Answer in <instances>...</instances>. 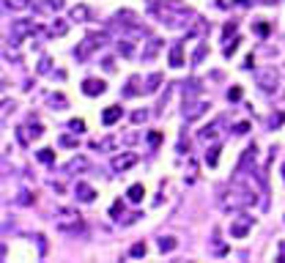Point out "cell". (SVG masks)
Listing matches in <instances>:
<instances>
[{"label": "cell", "instance_id": "1", "mask_svg": "<svg viewBox=\"0 0 285 263\" xmlns=\"http://www.w3.org/2000/svg\"><path fill=\"white\" fill-rule=\"evenodd\" d=\"M55 228H58V233H66V236H80L85 230V222L83 216H80V211L74 209H58L55 211Z\"/></svg>", "mask_w": 285, "mask_h": 263}, {"label": "cell", "instance_id": "2", "mask_svg": "<svg viewBox=\"0 0 285 263\" xmlns=\"http://www.w3.org/2000/svg\"><path fill=\"white\" fill-rule=\"evenodd\" d=\"M255 203V195H252V189H247V187H233L231 192L222 198V206H225L228 211H244L247 206H252Z\"/></svg>", "mask_w": 285, "mask_h": 263}, {"label": "cell", "instance_id": "3", "mask_svg": "<svg viewBox=\"0 0 285 263\" xmlns=\"http://www.w3.org/2000/svg\"><path fill=\"white\" fill-rule=\"evenodd\" d=\"M104 44H107V33H88L77 47H74V58H77V60H88L91 55H94L99 47H104Z\"/></svg>", "mask_w": 285, "mask_h": 263}, {"label": "cell", "instance_id": "4", "mask_svg": "<svg viewBox=\"0 0 285 263\" xmlns=\"http://www.w3.org/2000/svg\"><path fill=\"white\" fill-rule=\"evenodd\" d=\"M255 82H258V88H261L263 94H272V91H277V85H280L277 69H258V71H255Z\"/></svg>", "mask_w": 285, "mask_h": 263}, {"label": "cell", "instance_id": "5", "mask_svg": "<svg viewBox=\"0 0 285 263\" xmlns=\"http://www.w3.org/2000/svg\"><path fill=\"white\" fill-rule=\"evenodd\" d=\"M36 22L33 19H14V25H11V33H8V41L11 44H19V41L25 39V36H30V33H36Z\"/></svg>", "mask_w": 285, "mask_h": 263}, {"label": "cell", "instance_id": "6", "mask_svg": "<svg viewBox=\"0 0 285 263\" xmlns=\"http://www.w3.org/2000/svg\"><path fill=\"white\" fill-rule=\"evenodd\" d=\"M249 228H252V216L236 211V216H233V222H231V236L233 239H244L249 233Z\"/></svg>", "mask_w": 285, "mask_h": 263}, {"label": "cell", "instance_id": "7", "mask_svg": "<svg viewBox=\"0 0 285 263\" xmlns=\"http://www.w3.org/2000/svg\"><path fill=\"white\" fill-rule=\"evenodd\" d=\"M208 107H211L208 102H192V105L184 107V118H187V121H197L200 115H206V112H208Z\"/></svg>", "mask_w": 285, "mask_h": 263}, {"label": "cell", "instance_id": "8", "mask_svg": "<svg viewBox=\"0 0 285 263\" xmlns=\"http://www.w3.org/2000/svg\"><path fill=\"white\" fill-rule=\"evenodd\" d=\"M74 198H77L80 203H94V200H96V189L91 187V184H85V181H77V187H74Z\"/></svg>", "mask_w": 285, "mask_h": 263}, {"label": "cell", "instance_id": "9", "mask_svg": "<svg viewBox=\"0 0 285 263\" xmlns=\"http://www.w3.org/2000/svg\"><path fill=\"white\" fill-rule=\"evenodd\" d=\"M135 162H137V157H135L132 151L118 154V157H113V170H115V173H124V170H129Z\"/></svg>", "mask_w": 285, "mask_h": 263}, {"label": "cell", "instance_id": "10", "mask_svg": "<svg viewBox=\"0 0 285 263\" xmlns=\"http://www.w3.org/2000/svg\"><path fill=\"white\" fill-rule=\"evenodd\" d=\"M107 91V85L101 80H85L83 82V94L85 96H101Z\"/></svg>", "mask_w": 285, "mask_h": 263}, {"label": "cell", "instance_id": "11", "mask_svg": "<svg viewBox=\"0 0 285 263\" xmlns=\"http://www.w3.org/2000/svg\"><path fill=\"white\" fill-rule=\"evenodd\" d=\"M121 115H124V107H107V110L101 112V123H104V126H113V123L121 121Z\"/></svg>", "mask_w": 285, "mask_h": 263}, {"label": "cell", "instance_id": "12", "mask_svg": "<svg viewBox=\"0 0 285 263\" xmlns=\"http://www.w3.org/2000/svg\"><path fill=\"white\" fill-rule=\"evenodd\" d=\"M255 151L258 148L255 146H249V148H244V154H241V159H238V167H236V173H244V170L249 167V164L255 162Z\"/></svg>", "mask_w": 285, "mask_h": 263}, {"label": "cell", "instance_id": "13", "mask_svg": "<svg viewBox=\"0 0 285 263\" xmlns=\"http://www.w3.org/2000/svg\"><path fill=\"white\" fill-rule=\"evenodd\" d=\"M159 50H162V39H151V41H145V47H142V60H154Z\"/></svg>", "mask_w": 285, "mask_h": 263}, {"label": "cell", "instance_id": "14", "mask_svg": "<svg viewBox=\"0 0 285 263\" xmlns=\"http://www.w3.org/2000/svg\"><path fill=\"white\" fill-rule=\"evenodd\" d=\"M167 58H170V66H176V69L178 66H184V44H173Z\"/></svg>", "mask_w": 285, "mask_h": 263}, {"label": "cell", "instance_id": "15", "mask_svg": "<svg viewBox=\"0 0 285 263\" xmlns=\"http://www.w3.org/2000/svg\"><path fill=\"white\" fill-rule=\"evenodd\" d=\"M69 17L74 19V22H85V19L91 17V8H88V6H74V8L69 11Z\"/></svg>", "mask_w": 285, "mask_h": 263}, {"label": "cell", "instance_id": "16", "mask_svg": "<svg viewBox=\"0 0 285 263\" xmlns=\"http://www.w3.org/2000/svg\"><path fill=\"white\" fill-rule=\"evenodd\" d=\"M159 82H162V74L159 71H154V74H148V80H145V94H154V91H159Z\"/></svg>", "mask_w": 285, "mask_h": 263}, {"label": "cell", "instance_id": "17", "mask_svg": "<svg viewBox=\"0 0 285 263\" xmlns=\"http://www.w3.org/2000/svg\"><path fill=\"white\" fill-rule=\"evenodd\" d=\"M77 170H88V159L85 157H74L66 164V173H77Z\"/></svg>", "mask_w": 285, "mask_h": 263}, {"label": "cell", "instance_id": "18", "mask_svg": "<svg viewBox=\"0 0 285 263\" xmlns=\"http://www.w3.org/2000/svg\"><path fill=\"white\" fill-rule=\"evenodd\" d=\"M126 198H129L132 203H140V200L145 198V189H142V184H132L129 192H126Z\"/></svg>", "mask_w": 285, "mask_h": 263}, {"label": "cell", "instance_id": "19", "mask_svg": "<svg viewBox=\"0 0 285 263\" xmlns=\"http://www.w3.org/2000/svg\"><path fill=\"white\" fill-rule=\"evenodd\" d=\"M220 123H222V118H220V121H214V123H208V126L200 132V140H214L217 132H220Z\"/></svg>", "mask_w": 285, "mask_h": 263}, {"label": "cell", "instance_id": "20", "mask_svg": "<svg viewBox=\"0 0 285 263\" xmlns=\"http://www.w3.org/2000/svg\"><path fill=\"white\" fill-rule=\"evenodd\" d=\"M33 0H3V6L11 8V11H22V8H28Z\"/></svg>", "mask_w": 285, "mask_h": 263}, {"label": "cell", "instance_id": "21", "mask_svg": "<svg viewBox=\"0 0 285 263\" xmlns=\"http://www.w3.org/2000/svg\"><path fill=\"white\" fill-rule=\"evenodd\" d=\"M49 33H52V36H66V33H69V22H63V19H55L52 28H49Z\"/></svg>", "mask_w": 285, "mask_h": 263}, {"label": "cell", "instance_id": "22", "mask_svg": "<svg viewBox=\"0 0 285 263\" xmlns=\"http://www.w3.org/2000/svg\"><path fill=\"white\" fill-rule=\"evenodd\" d=\"M217 162H220V146L208 148V154H206V164H208V167H214Z\"/></svg>", "mask_w": 285, "mask_h": 263}, {"label": "cell", "instance_id": "23", "mask_svg": "<svg viewBox=\"0 0 285 263\" xmlns=\"http://www.w3.org/2000/svg\"><path fill=\"white\" fill-rule=\"evenodd\" d=\"M173 250H176V239H173V236L159 239V252H173Z\"/></svg>", "mask_w": 285, "mask_h": 263}, {"label": "cell", "instance_id": "24", "mask_svg": "<svg viewBox=\"0 0 285 263\" xmlns=\"http://www.w3.org/2000/svg\"><path fill=\"white\" fill-rule=\"evenodd\" d=\"M148 252V247H145V241H137V244H132V250H129V255L132 258H142Z\"/></svg>", "mask_w": 285, "mask_h": 263}, {"label": "cell", "instance_id": "25", "mask_svg": "<svg viewBox=\"0 0 285 263\" xmlns=\"http://www.w3.org/2000/svg\"><path fill=\"white\" fill-rule=\"evenodd\" d=\"M197 91H200V82H197V80H187L184 82V94L187 96H195Z\"/></svg>", "mask_w": 285, "mask_h": 263}, {"label": "cell", "instance_id": "26", "mask_svg": "<svg viewBox=\"0 0 285 263\" xmlns=\"http://www.w3.org/2000/svg\"><path fill=\"white\" fill-rule=\"evenodd\" d=\"M36 157H39V162H44V164H52L55 154L49 151V148H42V151H36Z\"/></svg>", "mask_w": 285, "mask_h": 263}, {"label": "cell", "instance_id": "27", "mask_svg": "<svg viewBox=\"0 0 285 263\" xmlns=\"http://www.w3.org/2000/svg\"><path fill=\"white\" fill-rule=\"evenodd\" d=\"M118 53H121V55H126V58H129V55L135 53V47H132V41H129V39H121V44H118Z\"/></svg>", "mask_w": 285, "mask_h": 263}, {"label": "cell", "instance_id": "28", "mask_svg": "<svg viewBox=\"0 0 285 263\" xmlns=\"http://www.w3.org/2000/svg\"><path fill=\"white\" fill-rule=\"evenodd\" d=\"M115 137H104V140H99L96 143V148H99V151H110V148H115Z\"/></svg>", "mask_w": 285, "mask_h": 263}, {"label": "cell", "instance_id": "29", "mask_svg": "<svg viewBox=\"0 0 285 263\" xmlns=\"http://www.w3.org/2000/svg\"><path fill=\"white\" fill-rule=\"evenodd\" d=\"M206 53H208V44H200V47L195 50V55H192V63H200V60L206 58Z\"/></svg>", "mask_w": 285, "mask_h": 263}, {"label": "cell", "instance_id": "30", "mask_svg": "<svg viewBox=\"0 0 285 263\" xmlns=\"http://www.w3.org/2000/svg\"><path fill=\"white\" fill-rule=\"evenodd\" d=\"M49 105H52V110H63L66 107V96H49Z\"/></svg>", "mask_w": 285, "mask_h": 263}, {"label": "cell", "instance_id": "31", "mask_svg": "<svg viewBox=\"0 0 285 263\" xmlns=\"http://www.w3.org/2000/svg\"><path fill=\"white\" fill-rule=\"evenodd\" d=\"M69 129L74 132V135H83V132H85V123L80 121V118H74V121H69Z\"/></svg>", "mask_w": 285, "mask_h": 263}, {"label": "cell", "instance_id": "32", "mask_svg": "<svg viewBox=\"0 0 285 263\" xmlns=\"http://www.w3.org/2000/svg\"><path fill=\"white\" fill-rule=\"evenodd\" d=\"M200 33H206V22H203V19H195V28L190 30V36H200Z\"/></svg>", "mask_w": 285, "mask_h": 263}, {"label": "cell", "instance_id": "33", "mask_svg": "<svg viewBox=\"0 0 285 263\" xmlns=\"http://www.w3.org/2000/svg\"><path fill=\"white\" fill-rule=\"evenodd\" d=\"M17 203L19 206H30V203H33V195H30V192H19L17 195Z\"/></svg>", "mask_w": 285, "mask_h": 263}, {"label": "cell", "instance_id": "34", "mask_svg": "<svg viewBox=\"0 0 285 263\" xmlns=\"http://www.w3.org/2000/svg\"><path fill=\"white\" fill-rule=\"evenodd\" d=\"M60 6H63V0H44V8L49 11H60Z\"/></svg>", "mask_w": 285, "mask_h": 263}, {"label": "cell", "instance_id": "35", "mask_svg": "<svg viewBox=\"0 0 285 263\" xmlns=\"http://www.w3.org/2000/svg\"><path fill=\"white\" fill-rule=\"evenodd\" d=\"M30 137H42L44 135V129H42V123H30Z\"/></svg>", "mask_w": 285, "mask_h": 263}, {"label": "cell", "instance_id": "36", "mask_svg": "<svg viewBox=\"0 0 285 263\" xmlns=\"http://www.w3.org/2000/svg\"><path fill=\"white\" fill-rule=\"evenodd\" d=\"M285 121V115H283V112H277V115H272V118H269V126H280V123H283Z\"/></svg>", "mask_w": 285, "mask_h": 263}, {"label": "cell", "instance_id": "37", "mask_svg": "<svg viewBox=\"0 0 285 263\" xmlns=\"http://www.w3.org/2000/svg\"><path fill=\"white\" fill-rule=\"evenodd\" d=\"M228 99L238 102V99H241V88H231V91H228Z\"/></svg>", "mask_w": 285, "mask_h": 263}, {"label": "cell", "instance_id": "38", "mask_svg": "<svg viewBox=\"0 0 285 263\" xmlns=\"http://www.w3.org/2000/svg\"><path fill=\"white\" fill-rule=\"evenodd\" d=\"M247 132H249V123H247V121L236 123V135H247Z\"/></svg>", "mask_w": 285, "mask_h": 263}, {"label": "cell", "instance_id": "39", "mask_svg": "<svg viewBox=\"0 0 285 263\" xmlns=\"http://www.w3.org/2000/svg\"><path fill=\"white\" fill-rule=\"evenodd\" d=\"M236 47H238V39H233V44H228V47H225V58H231V55L236 53Z\"/></svg>", "mask_w": 285, "mask_h": 263}, {"label": "cell", "instance_id": "40", "mask_svg": "<svg viewBox=\"0 0 285 263\" xmlns=\"http://www.w3.org/2000/svg\"><path fill=\"white\" fill-rule=\"evenodd\" d=\"M145 118H148V115H145V112H142V110L132 112V121H135V123H142V121H145Z\"/></svg>", "mask_w": 285, "mask_h": 263}, {"label": "cell", "instance_id": "41", "mask_svg": "<svg viewBox=\"0 0 285 263\" xmlns=\"http://www.w3.org/2000/svg\"><path fill=\"white\" fill-rule=\"evenodd\" d=\"M60 146H77V140H74V137H60Z\"/></svg>", "mask_w": 285, "mask_h": 263}, {"label": "cell", "instance_id": "42", "mask_svg": "<svg viewBox=\"0 0 285 263\" xmlns=\"http://www.w3.org/2000/svg\"><path fill=\"white\" fill-rule=\"evenodd\" d=\"M148 140H151V146H159V140H162V137L156 135V132H151V135H148Z\"/></svg>", "mask_w": 285, "mask_h": 263}, {"label": "cell", "instance_id": "43", "mask_svg": "<svg viewBox=\"0 0 285 263\" xmlns=\"http://www.w3.org/2000/svg\"><path fill=\"white\" fill-rule=\"evenodd\" d=\"M11 107H14V102H3V115H8V112H11Z\"/></svg>", "mask_w": 285, "mask_h": 263}, {"label": "cell", "instance_id": "44", "mask_svg": "<svg viewBox=\"0 0 285 263\" xmlns=\"http://www.w3.org/2000/svg\"><path fill=\"white\" fill-rule=\"evenodd\" d=\"M233 30H236V22H228V25H225V39L233 33Z\"/></svg>", "mask_w": 285, "mask_h": 263}, {"label": "cell", "instance_id": "45", "mask_svg": "<svg viewBox=\"0 0 285 263\" xmlns=\"http://www.w3.org/2000/svg\"><path fill=\"white\" fill-rule=\"evenodd\" d=\"M39 71H49V58L42 60V66H39Z\"/></svg>", "mask_w": 285, "mask_h": 263}, {"label": "cell", "instance_id": "46", "mask_svg": "<svg viewBox=\"0 0 285 263\" xmlns=\"http://www.w3.org/2000/svg\"><path fill=\"white\" fill-rule=\"evenodd\" d=\"M52 189H55V192L60 195V192H63V184H60V181H52Z\"/></svg>", "mask_w": 285, "mask_h": 263}, {"label": "cell", "instance_id": "47", "mask_svg": "<svg viewBox=\"0 0 285 263\" xmlns=\"http://www.w3.org/2000/svg\"><path fill=\"white\" fill-rule=\"evenodd\" d=\"M280 173H283V181H285V164H283V167H280Z\"/></svg>", "mask_w": 285, "mask_h": 263}]
</instances>
